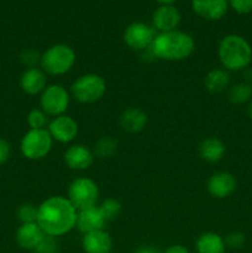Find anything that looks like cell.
Returning <instances> with one entry per match:
<instances>
[{"instance_id": "cell-1", "label": "cell", "mask_w": 252, "mask_h": 253, "mask_svg": "<svg viewBox=\"0 0 252 253\" xmlns=\"http://www.w3.org/2000/svg\"><path fill=\"white\" fill-rule=\"evenodd\" d=\"M77 215L78 211L68 198L54 195L39 205L37 224L46 235L63 236L76 227Z\"/></svg>"}, {"instance_id": "cell-2", "label": "cell", "mask_w": 252, "mask_h": 253, "mask_svg": "<svg viewBox=\"0 0 252 253\" xmlns=\"http://www.w3.org/2000/svg\"><path fill=\"white\" fill-rule=\"evenodd\" d=\"M150 49L155 58L178 62L188 58L194 52L195 42L187 32L173 30L156 35Z\"/></svg>"}, {"instance_id": "cell-3", "label": "cell", "mask_w": 252, "mask_h": 253, "mask_svg": "<svg viewBox=\"0 0 252 253\" xmlns=\"http://www.w3.org/2000/svg\"><path fill=\"white\" fill-rule=\"evenodd\" d=\"M217 56L222 68L227 72L244 71L252 61V47L245 37L227 35L220 41Z\"/></svg>"}, {"instance_id": "cell-4", "label": "cell", "mask_w": 252, "mask_h": 253, "mask_svg": "<svg viewBox=\"0 0 252 253\" xmlns=\"http://www.w3.org/2000/svg\"><path fill=\"white\" fill-rule=\"evenodd\" d=\"M77 54L71 46L57 43L48 47L41 54L40 66L46 74L49 76H63L73 68Z\"/></svg>"}, {"instance_id": "cell-5", "label": "cell", "mask_w": 252, "mask_h": 253, "mask_svg": "<svg viewBox=\"0 0 252 253\" xmlns=\"http://www.w3.org/2000/svg\"><path fill=\"white\" fill-rule=\"evenodd\" d=\"M73 98L81 104H93L100 100L106 93L105 79L95 73L81 76L71 86Z\"/></svg>"}, {"instance_id": "cell-6", "label": "cell", "mask_w": 252, "mask_h": 253, "mask_svg": "<svg viewBox=\"0 0 252 253\" xmlns=\"http://www.w3.org/2000/svg\"><path fill=\"white\" fill-rule=\"evenodd\" d=\"M53 138L47 128L42 130H29L20 142L22 156L27 160L39 161L47 157L51 152Z\"/></svg>"}, {"instance_id": "cell-7", "label": "cell", "mask_w": 252, "mask_h": 253, "mask_svg": "<svg viewBox=\"0 0 252 253\" xmlns=\"http://www.w3.org/2000/svg\"><path fill=\"white\" fill-rule=\"evenodd\" d=\"M99 199V187L93 179L86 177L77 178L68 188V200L77 211L96 207Z\"/></svg>"}, {"instance_id": "cell-8", "label": "cell", "mask_w": 252, "mask_h": 253, "mask_svg": "<svg viewBox=\"0 0 252 253\" xmlns=\"http://www.w3.org/2000/svg\"><path fill=\"white\" fill-rule=\"evenodd\" d=\"M71 96L68 90L61 84H51L40 95L41 109L48 116L64 115L69 106Z\"/></svg>"}, {"instance_id": "cell-9", "label": "cell", "mask_w": 252, "mask_h": 253, "mask_svg": "<svg viewBox=\"0 0 252 253\" xmlns=\"http://www.w3.org/2000/svg\"><path fill=\"white\" fill-rule=\"evenodd\" d=\"M156 30L145 22H132L124 31V42L135 51H146L156 37Z\"/></svg>"}, {"instance_id": "cell-10", "label": "cell", "mask_w": 252, "mask_h": 253, "mask_svg": "<svg viewBox=\"0 0 252 253\" xmlns=\"http://www.w3.org/2000/svg\"><path fill=\"white\" fill-rule=\"evenodd\" d=\"M47 130L54 141H58L61 143H69L78 135L79 126L78 123L71 116L59 115L49 121Z\"/></svg>"}, {"instance_id": "cell-11", "label": "cell", "mask_w": 252, "mask_h": 253, "mask_svg": "<svg viewBox=\"0 0 252 253\" xmlns=\"http://www.w3.org/2000/svg\"><path fill=\"white\" fill-rule=\"evenodd\" d=\"M237 188V180L231 173L217 172L208 179L207 189L211 197L216 199H225L234 194Z\"/></svg>"}, {"instance_id": "cell-12", "label": "cell", "mask_w": 252, "mask_h": 253, "mask_svg": "<svg viewBox=\"0 0 252 253\" xmlns=\"http://www.w3.org/2000/svg\"><path fill=\"white\" fill-rule=\"evenodd\" d=\"M192 7L198 16L210 21H217L226 15L229 0H193Z\"/></svg>"}, {"instance_id": "cell-13", "label": "cell", "mask_w": 252, "mask_h": 253, "mask_svg": "<svg viewBox=\"0 0 252 253\" xmlns=\"http://www.w3.org/2000/svg\"><path fill=\"white\" fill-rule=\"evenodd\" d=\"M93 151L84 145H72L64 152V162L73 170H85L94 162Z\"/></svg>"}, {"instance_id": "cell-14", "label": "cell", "mask_w": 252, "mask_h": 253, "mask_svg": "<svg viewBox=\"0 0 252 253\" xmlns=\"http://www.w3.org/2000/svg\"><path fill=\"white\" fill-rule=\"evenodd\" d=\"M180 22V14L172 5H161L152 16L153 29L160 32L173 31Z\"/></svg>"}, {"instance_id": "cell-15", "label": "cell", "mask_w": 252, "mask_h": 253, "mask_svg": "<svg viewBox=\"0 0 252 253\" xmlns=\"http://www.w3.org/2000/svg\"><path fill=\"white\" fill-rule=\"evenodd\" d=\"M20 86L27 95H41L47 86V76L37 67L27 68L20 78Z\"/></svg>"}, {"instance_id": "cell-16", "label": "cell", "mask_w": 252, "mask_h": 253, "mask_svg": "<svg viewBox=\"0 0 252 253\" xmlns=\"http://www.w3.org/2000/svg\"><path fill=\"white\" fill-rule=\"evenodd\" d=\"M105 224L106 220L104 219L103 214L98 207L81 210L77 215L76 227L83 235L88 234V232L98 231V230H104Z\"/></svg>"}, {"instance_id": "cell-17", "label": "cell", "mask_w": 252, "mask_h": 253, "mask_svg": "<svg viewBox=\"0 0 252 253\" xmlns=\"http://www.w3.org/2000/svg\"><path fill=\"white\" fill-rule=\"evenodd\" d=\"M44 236V232L40 227L37 222H29V224H21L16 230L15 240L16 244L21 249L34 251L35 247L40 244Z\"/></svg>"}, {"instance_id": "cell-18", "label": "cell", "mask_w": 252, "mask_h": 253, "mask_svg": "<svg viewBox=\"0 0 252 253\" xmlns=\"http://www.w3.org/2000/svg\"><path fill=\"white\" fill-rule=\"evenodd\" d=\"M82 246L85 253H110L113 250V240L108 232L98 230L84 234Z\"/></svg>"}, {"instance_id": "cell-19", "label": "cell", "mask_w": 252, "mask_h": 253, "mask_svg": "<svg viewBox=\"0 0 252 253\" xmlns=\"http://www.w3.org/2000/svg\"><path fill=\"white\" fill-rule=\"evenodd\" d=\"M119 124L126 132L137 133L147 125V115L138 108L126 109L119 118Z\"/></svg>"}, {"instance_id": "cell-20", "label": "cell", "mask_w": 252, "mask_h": 253, "mask_svg": "<svg viewBox=\"0 0 252 253\" xmlns=\"http://www.w3.org/2000/svg\"><path fill=\"white\" fill-rule=\"evenodd\" d=\"M226 147L221 140L216 137H208L199 145V156L209 163H216L224 158Z\"/></svg>"}, {"instance_id": "cell-21", "label": "cell", "mask_w": 252, "mask_h": 253, "mask_svg": "<svg viewBox=\"0 0 252 253\" xmlns=\"http://www.w3.org/2000/svg\"><path fill=\"white\" fill-rule=\"evenodd\" d=\"M195 247L198 253H224L226 250L224 237L216 232H205L200 235Z\"/></svg>"}, {"instance_id": "cell-22", "label": "cell", "mask_w": 252, "mask_h": 253, "mask_svg": "<svg viewBox=\"0 0 252 253\" xmlns=\"http://www.w3.org/2000/svg\"><path fill=\"white\" fill-rule=\"evenodd\" d=\"M205 89L210 93H222L230 85V74L224 68H214L204 78Z\"/></svg>"}, {"instance_id": "cell-23", "label": "cell", "mask_w": 252, "mask_h": 253, "mask_svg": "<svg viewBox=\"0 0 252 253\" xmlns=\"http://www.w3.org/2000/svg\"><path fill=\"white\" fill-rule=\"evenodd\" d=\"M227 98L232 104L237 105L250 103L252 100V85L247 82L235 84L227 91Z\"/></svg>"}, {"instance_id": "cell-24", "label": "cell", "mask_w": 252, "mask_h": 253, "mask_svg": "<svg viewBox=\"0 0 252 253\" xmlns=\"http://www.w3.org/2000/svg\"><path fill=\"white\" fill-rule=\"evenodd\" d=\"M116 151H118V142L115 138H113L111 136H104L95 142L93 153L95 157L104 160V158L113 157Z\"/></svg>"}, {"instance_id": "cell-25", "label": "cell", "mask_w": 252, "mask_h": 253, "mask_svg": "<svg viewBox=\"0 0 252 253\" xmlns=\"http://www.w3.org/2000/svg\"><path fill=\"white\" fill-rule=\"evenodd\" d=\"M98 208L99 210H100L101 214H103L104 219L106 220V222L115 220L121 212L120 202L114 199V198H108V199H105Z\"/></svg>"}, {"instance_id": "cell-26", "label": "cell", "mask_w": 252, "mask_h": 253, "mask_svg": "<svg viewBox=\"0 0 252 253\" xmlns=\"http://www.w3.org/2000/svg\"><path fill=\"white\" fill-rule=\"evenodd\" d=\"M27 125L30 130H42L48 126V115L42 109H34L27 114Z\"/></svg>"}, {"instance_id": "cell-27", "label": "cell", "mask_w": 252, "mask_h": 253, "mask_svg": "<svg viewBox=\"0 0 252 253\" xmlns=\"http://www.w3.org/2000/svg\"><path fill=\"white\" fill-rule=\"evenodd\" d=\"M17 219L21 224H29V222H37V215H39V207L30 203L20 205L17 208Z\"/></svg>"}, {"instance_id": "cell-28", "label": "cell", "mask_w": 252, "mask_h": 253, "mask_svg": "<svg viewBox=\"0 0 252 253\" xmlns=\"http://www.w3.org/2000/svg\"><path fill=\"white\" fill-rule=\"evenodd\" d=\"M58 250L59 247L58 242H57V237L44 234L43 239L35 247L34 253H58Z\"/></svg>"}, {"instance_id": "cell-29", "label": "cell", "mask_w": 252, "mask_h": 253, "mask_svg": "<svg viewBox=\"0 0 252 253\" xmlns=\"http://www.w3.org/2000/svg\"><path fill=\"white\" fill-rule=\"evenodd\" d=\"M224 240H225V245H226V247H229V249H232V250L241 249V247L245 245V242H246L245 234H242V232L240 231L230 232Z\"/></svg>"}, {"instance_id": "cell-30", "label": "cell", "mask_w": 252, "mask_h": 253, "mask_svg": "<svg viewBox=\"0 0 252 253\" xmlns=\"http://www.w3.org/2000/svg\"><path fill=\"white\" fill-rule=\"evenodd\" d=\"M229 6L237 14H250L252 11V0H229Z\"/></svg>"}, {"instance_id": "cell-31", "label": "cell", "mask_w": 252, "mask_h": 253, "mask_svg": "<svg viewBox=\"0 0 252 253\" xmlns=\"http://www.w3.org/2000/svg\"><path fill=\"white\" fill-rule=\"evenodd\" d=\"M40 59H41V56L39 54V52L35 51V49L32 48L25 49L21 53V61L24 62L26 66H29V68H32V67L36 66L37 63H40Z\"/></svg>"}, {"instance_id": "cell-32", "label": "cell", "mask_w": 252, "mask_h": 253, "mask_svg": "<svg viewBox=\"0 0 252 253\" xmlns=\"http://www.w3.org/2000/svg\"><path fill=\"white\" fill-rule=\"evenodd\" d=\"M10 152H11L10 143L5 138H0V166H2L9 160Z\"/></svg>"}, {"instance_id": "cell-33", "label": "cell", "mask_w": 252, "mask_h": 253, "mask_svg": "<svg viewBox=\"0 0 252 253\" xmlns=\"http://www.w3.org/2000/svg\"><path fill=\"white\" fill-rule=\"evenodd\" d=\"M163 253H189L187 247L182 246V245H173L169 246Z\"/></svg>"}, {"instance_id": "cell-34", "label": "cell", "mask_w": 252, "mask_h": 253, "mask_svg": "<svg viewBox=\"0 0 252 253\" xmlns=\"http://www.w3.org/2000/svg\"><path fill=\"white\" fill-rule=\"evenodd\" d=\"M133 253H160L158 250H156L155 247H150V246H143V247H138Z\"/></svg>"}, {"instance_id": "cell-35", "label": "cell", "mask_w": 252, "mask_h": 253, "mask_svg": "<svg viewBox=\"0 0 252 253\" xmlns=\"http://www.w3.org/2000/svg\"><path fill=\"white\" fill-rule=\"evenodd\" d=\"M157 2H160V4L162 5H170L172 2H174L175 0H156Z\"/></svg>"}, {"instance_id": "cell-36", "label": "cell", "mask_w": 252, "mask_h": 253, "mask_svg": "<svg viewBox=\"0 0 252 253\" xmlns=\"http://www.w3.org/2000/svg\"><path fill=\"white\" fill-rule=\"evenodd\" d=\"M249 116H250V119L252 120V100L250 101V104H249Z\"/></svg>"}]
</instances>
